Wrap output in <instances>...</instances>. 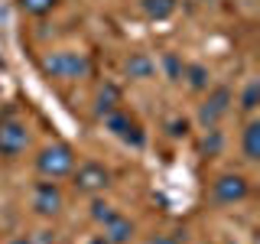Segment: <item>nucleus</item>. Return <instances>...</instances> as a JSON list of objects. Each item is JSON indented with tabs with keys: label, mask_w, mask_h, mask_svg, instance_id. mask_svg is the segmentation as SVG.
I'll return each instance as SVG.
<instances>
[{
	"label": "nucleus",
	"mask_w": 260,
	"mask_h": 244,
	"mask_svg": "<svg viewBox=\"0 0 260 244\" xmlns=\"http://www.w3.org/2000/svg\"><path fill=\"white\" fill-rule=\"evenodd\" d=\"M46 78H59V81H78L91 75V59L85 52H75V49H55V52H46L43 62H39Z\"/></svg>",
	"instance_id": "nucleus-1"
},
{
	"label": "nucleus",
	"mask_w": 260,
	"mask_h": 244,
	"mask_svg": "<svg viewBox=\"0 0 260 244\" xmlns=\"http://www.w3.org/2000/svg\"><path fill=\"white\" fill-rule=\"evenodd\" d=\"M36 169H39L43 179H65V176H72V169H75V150H72L69 143H49V146L39 150Z\"/></svg>",
	"instance_id": "nucleus-2"
},
{
	"label": "nucleus",
	"mask_w": 260,
	"mask_h": 244,
	"mask_svg": "<svg viewBox=\"0 0 260 244\" xmlns=\"http://www.w3.org/2000/svg\"><path fill=\"white\" fill-rule=\"evenodd\" d=\"M26 146H29V127H26V120H20L16 114L0 117V157L13 160V157H20Z\"/></svg>",
	"instance_id": "nucleus-3"
},
{
	"label": "nucleus",
	"mask_w": 260,
	"mask_h": 244,
	"mask_svg": "<svg viewBox=\"0 0 260 244\" xmlns=\"http://www.w3.org/2000/svg\"><path fill=\"white\" fill-rule=\"evenodd\" d=\"M104 130H111L117 140H124L130 146H143L146 143V134H143V127L137 124V117H130V114L120 111V108L104 114Z\"/></svg>",
	"instance_id": "nucleus-4"
},
{
	"label": "nucleus",
	"mask_w": 260,
	"mask_h": 244,
	"mask_svg": "<svg viewBox=\"0 0 260 244\" xmlns=\"http://www.w3.org/2000/svg\"><path fill=\"white\" fill-rule=\"evenodd\" d=\"M72 179H75V189L78 192L98 195V192H104L111 186V169L104 166V163L88 160V163H81L78 169H72Z\"/></svg>",
	"instance_id": "nucleus-5"
},
{
	"label": "nucleus",
	"mask_w": 260,
	"mask_h": 244,
	"mask_svg": "<svg viewBox=\"0 0 260 244\" xmlns=\"http://www.w3.org/2000/svg\"><path fill=\"white\" fill-rule=\"evenodd\" d=\"M247 179L241 173H221L211 182V199L218 202V205H234V202H244L247 199Z\"/></svg>",
	"instance_id": "nucleus-6"
},
{
	"label": "nucleus",
	"mask_w": 260,
	"mask_h": 244,
	"mask_svg": "<svg viewBox=\"0 0 260 244\" xmlns=\"http://www.w3.org/2000/svg\"><path fill=\"white\" fill-rule=\"evenodd\" d=\"M231 104H234V95H231V88H224V85L211 88V92H208V98L202 101V108H199V120H202V127H215L218 120H221L224 114L231 111Z\"/></svg>",
	"instance_id": "nucleus-7"
},
{
	"label": "nucleus",
	"mask_w": 260,
	"mask_h": 244,
	"mask_svg": "<svg viewBox=\"0 0 260 244\" xmlns=\"http://www.w3.org/2000/svg\"><path fill=\"white\" fill-rule=\"evenodd\" d=\"M32 208H36V215H43V218H52V215L62 211V189L55 186V179L36 182V189H32Z\"/></svg>",
	"instance_id": "nucleus-8"
},
{
	"label": "nucleus",
	"mask_w": 260,
	"mask_h": 244,
	"mask_svg": "<svg viewBox=\"0 0 260 244\" xmlns=\"http://www.w3.org/2000/svg\"><path fill=\"white\" fill-rule=\"evenodd\" d=\"M124 75L137 78V81L153 78V75H156V59H150L146 52H130L127 62H124Z\"/></svg>",
	"instance_id": "nucleus-9"
},
{
	"label": "nucleus",
	"mask_w": 260,
	"mask_h": 244,
	"mask_svg": "<svg viewBox=\"0 0 260 244\" xmlns=\"http://www.w3.org/2000/svg\"><path fill=\"white\" fill-rule=\"evenodd\" d=\"M134 222H130V218H124V215H114V218H108V222H104V234L101 238L108 241V244H127L130 238H134Z\"/></svg>",
	"instance_id": "nucleus-10"
},
{
	"label": "nucleus",
	"mask_w": 260,
	"mask_h": 244,
	"mask_svg": "<svg viewBox=\"0 0 260 244\" xmlns=\"http://www.w3.org/2000/svg\"><path fill=\"white\" fill-rule=\"evenodd\" d=\"M176 7H179V0H140L143 16H146V20H153V23L169 20V16L176 13Z\"/></svg>",
	"instance_id": "nucleus-11"
},
{
	"label": "nucleus",
	"mask_w": 260,
	"mask_h": 244,
	"mask_svg": "<svg viewBox=\"0 0 260 244\" xmlns=\"http://www.w3.org/2000/svg\"><path fill=\"white\" fill-rule=\"evenodd\" d=\"M241 146H244V160H250V163L260 160V120H247Z\"/></svg>",
	"instance_id": "nucleus-12"
},
{
	"label": "nucleus",
	"mask_w": 260,
	"mask_h": 244,
	"mask_svg": "<svg viewBox=\"0 0 260 244\" xmlns=\"http://www.w3.org/2000/svg\"><path fill=\"white\" fill-rule=\"evenodd\" d=\"M114 108H120V88L108 81V85H101V88H98V95H94V111L104 117V114L114 111Z\"/></svg>",
	"instance_id": "nucleus-13"
},
{
	"label": "nucleus",
	"mask_w": 260,
	"mask_h": 244,
	"mask_svg": "<svg viewBox=\"0 0 260 244\" xmlns=\"http://www.w3.org/2000/svg\"><path fill=\"white\" fill-rule=\"evenodd\" d=\"M182 78L189 81L192 92H205L208 81H211V72H208L202 62H192V65H185V69H182Z\"/></svg>",
	"instance_id": "nucleus-14"
},
{
	"label": "nucleus",
	"mask_w": 260,
	"mask_h": 244,
	"mask_svg": "<svg viewBox=\"0 0 260 244\" xmlns=\"http://www.w3.org/2000/svg\"><path fill=\"white\" fill-rule=\"evenodd\" d=\"M221 146H224L221 130H218V127H205V137H202V153H205V157H218V153H221Z\"/></svg>",
	"instance_id": "nucleus-15"
},
{
	"label": "nucleus",
	"mask_w": 260,
	"mask_h": 244,
	"mask_svg": "<svg viewBox=\"0 0 260 244\" xmlns=\"http://www.w3.org/2000/svg\"><path fill=\"white\" fill-rule=\"evenodd\" d=\"M159 65H162V72H166V78L169 81H182V69H185V62L179 59L176 52H166L159 59Z\"/></svg>",
	"instance_id": "nucleus-16"
},
{
	"label": "nucleus",
	"mask_w": 260,
	"mask_h": 244,
	"mask_svg": "<svg viewBox=\"0 0 260 244\" xmlns=\"http://www.w3.org/2000/svg\"><path fill=\"white\" fill-rule=\"evenodd\" d=\"M55 7H59V0H20V10L29 16H46Z\"/></svg>",
	"instance_id": "nucleus-17"
},
{
	"label": "nucleus",
	"mask_w": 260,
	"mask_h": 244,
	"mask_svg": "<svg viewBox=\"0 0 260 244\" xmlns=\"http://www.w3.org/2000/svg\"><path fill=\"white\" fill-rule=\"evenodd\" d=\"M257 104H260V81H247V88L241 92V108L244 111H257Z\"/></svg>",
	"instance_id": "nucleus-18"
},
{
	"label": "nucleus",
	"mask_w": 260,
	"mask_h": 244,
	"mask_svg": "<svg viewBox=\"0 0 260 244\" xmlns=\"http://www.w3.org/2000/svg\"><path fill=\"white\" fill-rule=\"evenodd\" d=\"M114 215H117V211H114V205H108V202H101V199L91 202V218H94L98 225H104V222H108V218H114Z\"/></svg>",
	"instance_id": "nucleus-19"
},
{
	"label": "nucleus",
	"mask_w": 260,
	"mask_h": 244,
	"mask_svg": "<svg viewBox=\"0 0 260 244\" xmlns=\"http://www.w3.org/2000/svg\"><path fill=\"white\" fill-rule=\"evenodd\" d=\"M169 134H173V137H185V134H189V120H185V117L169 120Z\"/></svg>",
	"instance_id": "nucleus-20"
},
{
	"label": "nucleus",
	"mask_w": 260,
	"mask_h": 244,
	"mask_svg": "<svg viewBox=\"0 0 260 244\" xmlns=\"http://www.w3.org/2000/svg\"><path fill=\"white\" fill-rule=\"evenodd\" d=\"M150 244H182V238H179V234H156Z\"/></svg>",
	"instance_id": "nucleus-21"
},
{
	"label": "nucleus",
	"mask_w": 260,
	"mask_h": 244,
	"mask_svg": "<svg viewBox=\"0 0 260 244\" xmlns=\"http://www.w3.org/2000/svg\"><path fill=\"white\" fill-rule=\"evenodd\" d=\"M10 244H36V241H32V238H13Z\"/></svg>",
	"instance_id": "nucleus-22"
},
{
	"label": "nucleus",
	"mask_w": 260,
	"mask_h": 244,
	"mask_svg": "<svg viewBox=\"0 0 260 244\" xmlns=\"http://www.w3.org/2000/svg\"><path fill=\"white\" fill-rule=\"evenodd\" d=\"M88 244H108V241H104V238H91V241H88Z\"/></svg>",
	"instance_id": "nucleus-23"
}]
</instances>
